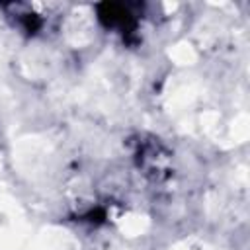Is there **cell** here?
I'll use <instances>...</instances> for the list:
<instances>
[{
	"label": "cell",
	"mask_w": 250,
	"mask_h": 250,
	"mask_svg": "<svg viewBox=\"0 0 250 250\" xmlns=\"http://www.w3.org/2000/svg\"><path fill=\"white\" fill-rule=\"evenodd\" d=\"M135 160L139 170L150 178L152 182H162L170 176L172 168V156L166 150V146L158 139H143L137 141L135 148Z\"/></svg>",
	"instance_id": "cell-1"
},
{
	"label": "cell",
	"mask_w": 250,
	"mask_h": 250,
	"mask_svg": "<svg viewBox=\"0 0 250 250\" xmlns=\"http://www.w3.org/2000/svg\"><path fill=\"white\" fill-rule=\"evenodd\" d=\"M98 20L105 29L115 31L123 37H129L131 33H135V29L139 25L137 14L131 10V6L115 4V2L100 4L98 6Z\"/></svg>",
	"instance_id": "cell-2"
},
{
	"label": "cell",
	"mask_w": 250,
	"mask_h": 250,
	"mask_svg": "<svg viewBox=\"0 0 250 250\" xmlns=\"http://www.w3.org/2000/svg\"><path fill=\"white\" fill-rule=\"evenodd\" d=\"M4 8H6L8 18L14 21V25L18 29H21L23 33H27V35L39 33L43 29V25H45L43 16L39 12H35L33 6H27V4H8Z\"/></svg>",
	"instance_id": "cell-3"
}]
</instances>
